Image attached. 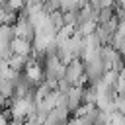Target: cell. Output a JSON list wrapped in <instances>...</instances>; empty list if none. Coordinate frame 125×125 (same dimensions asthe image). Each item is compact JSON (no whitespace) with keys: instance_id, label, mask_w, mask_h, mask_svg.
<instances>
[{"instance_id":"obj_1","label":"cell","mask_w":125,"mask_h":125,"mask_svg":"<svg viewBox=\"0 0 125 125\" xmlns=\"http://www.w3.org/2000/svg\"><path fill=\"white\" fill-rule=\"evenodd\" d=\"M64 80H68L72 86H84L86 84V74H84V62H82V59H72L66 64Z\"/></svg>"},{"instance_id":"obj_2","label":"cell","mask_w":125,"mask_h":125,"mask_svg":"<svg viewBox=\"0 0 125 125\" xmlns=\"http://www.w3.org/2000/svg\"><path fill=\"white\" fill-rule=\"evenodd\" d=\"M82 92H84V86H72V90L66 94V105L70 115L82 105Z\"/></svg>"},{"instance_id":"obj_3","label":"cell","mask_w":125,"mask_h":125,"mask_svg":"<svg viewBox=\"0 0 125 125\" xmlns=\"http://www.w3.org/2000/svg\"><path fill=\"white\" fill-rule=\"evenodd\" d=\"M12 51H14V55H20V57H31L33 55V45H31V41L16 37L12 41Z\"/></svg>"},{"instance_id":"obj_4","label":"cell","mask_w":125,"mask_h":125,"mask_svg":"<svg viewBox=\"0 0 125 125\" xmlns=\"http://www.w3.org/2000/svg\"><path fill=\"white\" fill-rule=\"evenodd\" d=\"M25 64H27V57H20V55H12V59L8 61V66L18 74L25 70Z\"/></svg>"}]
</instances>
